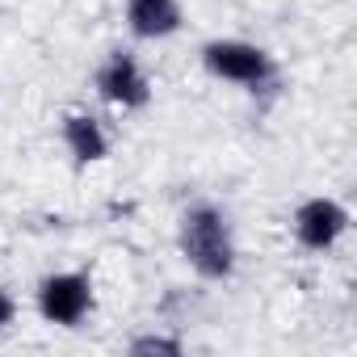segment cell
I'll return each mask as SVG.
<instances>
[{
  "instance_id": "6da1fadb",
  "label": "cell",
  "mask_w": 357,
  "mask_h": 357,
  "mask_svg": "<svg viewBox=\"0 0 357 357\" xmlns=\"http://www.w3.org/2000/svg\"><path fill=\"white\" fill-rule=\"evenodd\" d=\"M181 248H185V257L194 261V269L206 273V278H227V273L236 269V252H231L223 215L211 211V206H198V211L185 215Z\"/></svg>"
},
{
  "instance_id": "7a4b0ae2",
  "label": "cell",
  "mask_w": 357,
  "mask_h": 357,
  "mask_svg": "<svg viewBox=\"0 0 357 357\" xmlns=\"http://www.w3.org/2000/svg\"><path fill=\"white\" fill-rule=\"evenodd\" d=\"M206 68L223 80H240V84H261L269 80L273 63L265 51L248 47V43H211L206 47Z\"/></svg>"
},
{
  "instance_id": "3957f363",
  "label": "cell",
  "mask_w": 357,
  "mask_h": 357,
  "mask_svg": "<svg viewBox=\"0 0 357 357\" xmlns=\"http://www.w3.org/2000/svg\"><path fill=\"white\" fill-rule=\"evenodd\" d=\"M38 303H43V315H47V319H55V324H76V319L89 311L93 294H89V282H84V278L63 273V278H47V282H43Z\"/></svg>"
},
{
  "instance_id": "277c9868",
  "label": "cell",
  "mask_w": 357,
  "mask_h": 357,
  "mask_svg": "<svg viewBox=\"0 0 357 357\" xmlns=\"http://www.w3.org/2000/svg\"><path fill=\"white\" fill-rule=\"evenodd\" d=\"M294 227H298V240H303L307 248H328V244L344 231V211H340L336 202H328V198H315V202H307V206L298 211Z\"/></svg>"
},
{
  "instance_id": "5b68a950",
  "label": "cell",
  "mask_w": 357,
  "mask_h": 357,
  "mask_svg": "<svg viewBox=\"0 0 357 357\" xmlns=\"http://www.w3.org/2000/svg\"><path fill=\"white\" fill-rule=\"evenodd\" d=\"M97 89H101L109 101H118V105H143V101H147V80L139 76V68H135L130 55H114V59L101 68Z\"/></svg>"
},
{
  "instance_id": "8992f818",
  "label": "cell",
  "mask_w": 357,
  "mask_h": 357,
  "mask_svg": "<svg viewBox=\"0 0 357 357\" xmlns=\"http://www.w3.org/2000/svg\"><path fill=\"white\" fill-rule=\"evenodd\" d=\"M126 22L143 38H164V34H172L181 26V9H176V0H130Z\"/></svg>"
},
{
  "instance_id": "52a82bcc",
  "label": "cell",
  "mask_w": 357,
  "mask_h": 357,
  "mask_svg": "<svg viewBox=\"0 0 357 357\" xmlns=\"http://www.w3.org/2000/svg\"><path fill=\"white\" fill-rule=\"evenodd\" d=\"M63 139H68L72 155H76V160H84V164L105 155V135H101V126H97L93 118H84V114H76V118H68V122H63Z\"/></svg>"
},
{
  "instance_id": "ba28073f",
  "label": "cell",
  "mask_w": 357,
  "mask_h": 357,
  "mask_svg": "<svg viewBox=\"0 0 357 357\" xmlns=\"http://www.w3.org/2000/svg\"><path fill=\"white\" fill-rule=\"evenodd\" d=\"M135 353H181V344L164 340V336H143V340H135Z\"/></svg>"
},
{
  "instance_id": "9c48e42d",
  "label": "cell",
  "mask_w": 357,
  "mask_h": 357,
  "mask_svg": "<svg viewBox=\"0 0 357 357\" xmlns=\"http://www.w3.org/2000/svg\"><path fill=\"white\" fill-rule=\"evenodd\" d=\"M9 319H13V298H9L5 290H0V328H5Z\"/></svg>"
}]
</instances>
